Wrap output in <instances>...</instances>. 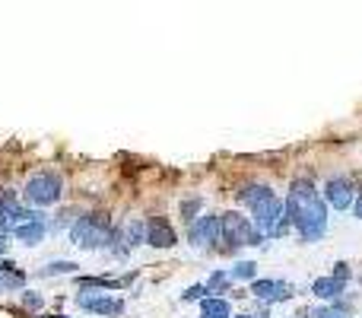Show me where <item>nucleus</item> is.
<instances>
[{"mask_svg": "<svg viewBox=\"0 0 362 318\" xmlns=\"http://www.w3.org/2000/svg\"><path fill=\"white\" fill-rule=\"evenodd\" d=\"M286 220L302 242H318L327 233V201L309 178H295L286 197Z\"/></svg>", "mask_w": 362, "mask_h": 318, "instance_id": "nucleus-1", "label": "nucleus"}, {"mask_svg": "<svg viewBox=\"0 0 362 318\" xmlns=\"http://www.w3.org/2000/svg\"><path fill=\"white\" fill-rule=\"evenodd\" d=\"M241 245H264V233L255 226V220L241 217L239 210L219 213V249L235 251Z\"/></svg>", "mask_w": 362, "mask_h": 318, "instance_id": "nucleus-2", "label": "nucleus"}, {"mask_svg": "<svg viewBox=\"0 0 362 318\" xmlns=\"http://www.w3.org/2000/svg\"><path fill=\"white\" fill-rule=\"evenodd\" d=\"M112 220L105 213H83L76 217L74 226H70V242L76 249H108V239H112Z\"/></svg>", "mask_w": 362, "mask_h": 318, "instance_id": "nucleus-3", "label": "nucleus"}, {"mask_svg": "<svg viewBox=\"0 0 362 318\" xmlns=\"http://www.w3.org/2000/svg\"><path fill=\"white\" fill-rule=\"evenodd\" d=\"M60 194H64V178H60V172H51V169L35 172L23 188V197L32 207H51L60 201Z\"/></svg>", "mask_w": 362, "mask_h": 318, "instance_id": "nucleus-4", "label": "nucleus"}, {"mask_svg": "<svg viewBox=\"0 0 362 318\" xmlns=\"http://www.w3.org/2000/svg\"><path fill=\"white\" fill-rule=\"evenodd\" d=\"M76 306L92 312V315H105V318H118L124 312V299H114V296L98 293L92 287H83V293L76 296Z\"/></svg>", "mask_w": 362, "mask_h": 318, "instance_id": "nucleus-5", "label": "nucleus"}, {"mask_svg": "<svg viewBox=\"0 0 362 318\" xmlns=\"http://www.w3.org/2000/svg\"><path fill=\"white\" fill-rule=\"evenodd\" d=\"M188 242L194 249H210L213 242H219V213H207L188 223Z\"/></svg>", "mask_w": 362, "mask_h": 318, "instance_id": "nucleus-6", "label": "nucleus"}, {"mask_svg": "<svg viewBox=\"0 0 362 318\" xmlns=\"http://www.w3.org/2000/svg\"><path fill=\"white\" fill-rule=\"evenodd\" d=\"M325 201L334 207V210H350L356 201V188L350 178H340V175H334V178H327L325 182Z\"/></svg>", "mask_w": 362, "mask_h": 318, "instance_id": "nucleus-7", "label": "nucleus"}, {"mask_svg": "<svg viewBox=\"0 0 362 318\" xmlns=\"http://www.w3.org/2000/svg\"><path fill=\"white\" fill-rule=\"evenodd\" d=\"M293 283L286 281H251V296L261 303H286L293 299Z\"/></svg>", "mask_w": 362, "mask_h": 318, "instance_id": "nucleus-8", "label": "nucleus"}, {"mask_svg": "<svg viewBox=\"0 0 362 318\" xmlns=\"http://www.w3.org/2000/svg\"><path fill=\"white\" fill-rule=\"evenodd\" d=\"M146 245H153V249H175L178 235H175L172 223L162 220V217H150L146 220Z\"/></svg>", "mask_w": 362, "mask_h": 318, "instance_id": "nucleus-9", "label": "nucleus"}, {"mask_svg": "<svg viewBox=\"0 0 362 318\" xmlns=\"http://www.w3.org/2000/svg\"><path fill=\"white\" fill-rule=\"evenodd\" d=\"M347 293V281H340V277H318L315 283H311V296L315 299H325V303H334V299H340V296Z\"/></svg>", "mask_w": 362, "mask_h": 318, "instance_id": "nucleus-10", "label": "nucleus"}, {"mask_svg": "<svg viewBox=\"0 0 362 318\" xmlns=\"http://www.w3.org/2000/svg\"><path fill=\"white\" fill-rule=\"evenodd\" d=\"M13 235L23 245H42V242H45V235H48L45 217H42V220H26L23 226H13Z\"/></svg>", "mask_w": 362, "mask_h": 318, "instance_id": "nucleus-11", "label": "nucleus"}, {"mask_svg": "<svg viewBox=\"0 0 362 318\" xmlns=\"http://www.w3.org/2000/svg\"><path fill=\"white\" fill-rule=\"evenodd\" d=\"M200 318H232L229 299H223V296H204L200 299Z\"/></svg>", "mask_w": 362, "mask_h": 318, "instance_id": "nucleus-12", "label": "nucleus"}, {"mask_svg": "<svg viewBox=\"0 0 362 318\" xmlns=\"http://www.w3.org/2000/svg\"><path fill=\"white\" fill-rule=\"evenodd\" d=\"M23 287H26V274L16 271V267L7 265V261H0V290L10 293V290H23Z\"/></svg>", "mask_w": 362, "mask_h": 318, "instance_id": "nucleus-13", "label": "nucleus"}, {"mask_svg": "<svg viewBox=\"0 0 362 318\" xmlns=\"http://www.w3.org/2000/svg\"><path fill=\"white\" fill-rule=\"evenodd\" d=\"M267 194H273V188H267V185H245V188L239 191V201L251 210V207H255L257 201H264Z\"/></svg>", "mask_w": 362, "mask_h": 318, "instance_id": "nucleus-14", "label": "nucleus"}, {"mask_svg": "<svg viewBox=\"0 0 362 318\" xmlns=\"http://www.w3.org/2000/svg\"><path fill=\"white\" fill-rule=\"evenodd\" d=\"M124 239H128L130 249L144 245V242H146V223H144V220H130L128 229H124Z\"/></svg>", "mask_w": 362, "mask_h": 318, "instance_id": "nucleus-15", "label": "nucleus"}, {"mask_svg": "<svg viewBox=\"0 0 362 318\" xmlns=\"http://www.w3.org/2000/svg\"><path fill=\"white\" fill-rule=\"evenodd\" d=\"M80 271V265L76 261H51V265H45L42 271H38V277H54V274H76Z\"/></svg>", "mask_w": 362, "mask_h": 318, "instance_id": "nucleus-16", "label": "nucleus"}, {"mask_svg": "<svg viewBox=\"0 0 362 318\" xmlns=\"http://www.w3.org/2000/svg\"><path fill=\"white\" fill-rule=\"evenodd\" d=\"M255 274H257L255 261H235V267L229 271V277H232V281H255Z\"/></svg>", "mask_w": 362, "mask_h": 318, "instance_id": "nucleus-17", "label": "nucleus"}, {"mask_svg": "<svg viewBox=\"0 0 362 318\" xmlns=\"http://www.w3.org/2000/svg\"><path fill=\"white\" fill-rule=\"evenodd\" d=\"M229 281H232V277H229V271H213L210 281H207V290H210V293H226Z\"/></svg>", "mask_w": 362, "mask_h": 318, "instance_id": "nucleus-18", "label": "nucleus"}, {"mask_svg": "<svg viewBox=\"0 0 362 318\" xmlns=\"http://www.w3.org/2000/svg\"><path fill=\"white\" fill-rule=\"evenodd\" d=\"M200 207H204V201H200V197H188V201H181V220H184V223L197 220Z\"/></svg>", "mask_w": 362, "mask_h": 318, "instance_id": "nucleus-19", "label": "nucleus"}, {"mask_svg": "<svg viewBox=\"0 0 362 318\" xmlns=\"http://www.w3.org/2000/svg\"><path fill=\"white\" fill-rule=\"evenodd\" d=\"M207 293H210L207 283H194V287H188L184 293H181V303H197V299H204Z\"/></svg>", "mask_w": 362, "mask_h": 318, "instance_id": "nucleus-20", "label": "nucleus"}, {"mask_svg": "<svg viewBox=\"0 0 362 318\" xmlns=\"http://www.w3.org/2000/svg\"><path fill=\"white\" fill-rule=\"evenodd\" d=\"M42 303H45V299H42L38 293H23V306H26V309H42Z\"/></svg>", "mask_w": 362, "mask_h": 318, "instance_id": "nucleus-21", "label": "nucleus"}, {"mask_svg": "<svg viewBox=\"0 0 362 318\" xmlns=\"http://www.w3.org/2000/svg\"><path fill=\"white\" fill-rule=\"evenodd\" d=\"M334 277H340V281L350 283V265L347 261H337V265H334Z\"/></svg>", "mask_w": 362, "mask_h": 318, "instance_id": "nucleus-22", "label": "nucleus"}, {"mask_svg": "<svg viewBox=\"0 0 362 318\" xmlns=\"http://www.w3.org/2000/svg\"><path fill=\"white\" fill-rule=\"evenodd\" d=\"M353 217H356V220H362V194L353 201Z\"/></svg>", "mask_w": 362, "mask_h": 318, "instance_id": "nucleus-23", "label": "nucleus"}, {"mask_svg": "<svg viewBox=\"0 0 362 318\" xmlns=\"http://www.w3.org/2000/svg\"><path fill=\"white\" fill-rule=\"evenodd\" d=\"M7 251V233H0V255Z\"/></svg>", "mask_w": 362, "mask_h": 318, "instance_id": "nucleus-24", "label": "nucleus"}, {"mask_svg": "<svg viewBox=\"0 0 362 318\" xmlns=\"http://www.w3.org/2000/svg\"><path fill=\"white\" fill-rule=\"evenodd\" d=\"M232 318H255V315H232Z\"/></svg>", "mask_w": 362, "mask_h": 318, "instance_id": "nucleus-25", "label": "nucleus"}, {"mask_svg": "<svg viewBox=\"0 0 362 318\" xmlns=\"http://www.w3.org/2000/svg\"><path fill=\"white\" fill-rule=\"evenodd\" d=\"M60 318H67V315H60Z\"/></svg>", "mask_w": 362, "mask_h": 318, "instance_id": "nucleus-26", "label": "nucleus"}]
</instances>
